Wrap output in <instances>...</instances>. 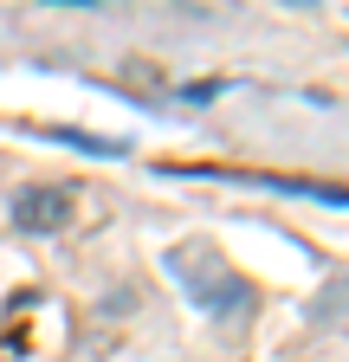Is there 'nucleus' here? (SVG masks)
Wrapping results in <instances>:
<instances>
[{
    "instance_id": "f257e3e1",
    "label": "nucleus",
    "mask_w": 349,
    "mask_h": 362,
    "mask_svg": "<svg viewBox=\"0 0 349 362\" xmlns=\"http://www.w3.org/2000/svg\"><path fill=\"white\" fill-rule=\"evenodd\" d=\"M168 272H174V279H182V291H188L201 310H213V317H239V310H252V285H246L207 240L168 246Z\"/></svg>"
},
{
    "instance_id": "f03ea898",
    "label": "nucleus",
    "mask_w": 349,
    "mask_h": 362,
    "mask_svg": "<svg viewBox=\"0 0 349 362\" xmlns=\"http://www.w3.org/2000/svg\"><path fill=\"white\" fill-rule=\"evenodd\" d=\"M71 207L78 194L65 181H32V188L13 194V226L20 233H59V226H71Z\"/></svg>"
},
{
    "instance_id": "7ed1b4c3",
    "label": "nucleus",
    "mask_w": 349,
    "mask_h": 362,
    "mask_svg": "<svg viewBox=\"0 0 349 362\" xmlns=\"http://www.w3.org/2000/svg\"><path fill=\"white\" fill-rule=\"evenodd\" d=\"M227 181H246V188H272V194H304V201H330V207H349V188L343 181H304V175H252V168H213Z\"/></svg>"
}]
</instances>
